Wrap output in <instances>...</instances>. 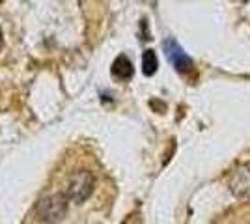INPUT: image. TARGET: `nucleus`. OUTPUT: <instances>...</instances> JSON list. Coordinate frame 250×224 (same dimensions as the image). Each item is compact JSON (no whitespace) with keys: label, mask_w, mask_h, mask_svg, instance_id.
I'll use <instances>...</instances> for the list:
<instances>
[{"label":"nucleus","mask_w":250,"mask_h":224,"mask_svg":"<svg viewBox=\"0 0 250 224\" xmlns=\"http://www.w3.org/2000/svg\"><path fill=\"white\" fill-rule=\"evenodd\" d=\"M231 191L239 196H250V170H241L231 180Z\"/></svg>","instance_id":"nucleus-5"},{"label":"nucleus","mask_w":250,"mask_h":224,"mask_svg":"<svg viewBox=\"0 0 250 224\" xmlns=\"http://www.w3.org/2000/svg\"><path fill=\"white\" fill-rule=\"evenodd\" d=\"M142 71L146 75H153L157 71V54L155 51H146L142 56Z\"/></svg>","instance_id":"nucleus-6"},{"label":"nucleus","mask_w":250,"mask_h":224,"mask_svg":"<svg viewBox=\"0 0 250 224\" xmlns=\"http://www.w3.org/2000/svg\"><path fill=\"white\" fill-rule=\"evenodd\" d=\"M94 189V176L90 172H77L71 176V180L67 183V191H65V198L73 200V202H84Z\"/></svg>","instance_id":"nucleus-2"},{"label":"nucleus","mask_w":250,"mask_h":224,"mask_svg":"<svg viewBox=\"0 0 250 224\" xmlns=\"http://www.w3.org/2000/svg\"><path fill=\"white\" fill-rule=\"evenodd\" d=\"M0 45H2V30H0Z\"/></svg>","instance_id":"nucleus-7"},{"label":"nucleus","mask_w":250,"mask_h":224,"mask_svg":"<svg viewBox=\"0 0 250 224\" xmlns=\"http://www.w3.org/2000/svg\"><path fill=\"white\" fill-rule=\"evenodd\" d=\"M112 75H114L116 79H120V81H127V79L133 77V64H131V60L125 54H120L114 60V64H112Z\"/></svg>","instance_id":"nucleus-4"},{"label":"nucleus","mask_w":250,"mask_h":224,"mask_svg":"<svg viewBox=\"0 0 250 224\" xmlns=\"http://www.w3.org/2000/svg\"><path fill=\"white\" fill-rule=\"evenodd\" d=\"M165 53H167L168 60L174 64L176 69H179V71H188L190 69L192 62H190V58L185 54V51L177 45L176 40H167L165 41Z\"/></svg>","instance_id":"nucleus-3"},{"label":"nucleus","mask_w":250,"mask_h":224,"mask_svg":"<svg viewBox=\"0 0 250 224\" xmlns=\"http://www.w3.org/2000/svg\"><path fill=\"white\" fill-rule=\"evenodd\" d=\"M65 211H67V198H65V194H60V192L45 196L36 205V217L47 224L60 221L65 215Z\"/></svg>","instance_id":"nucleus-1"}]
</instances>
